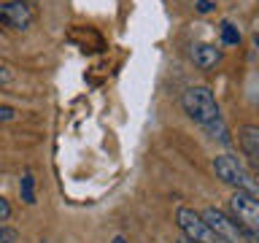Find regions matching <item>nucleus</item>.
I'll return each mask as SVG.
<instances>
[{"label": "nucleus", "instance_id": "nucleus-13", "mask_svg": "<svg viewBox=\"0 0 259 243\" xmlns=\"http://www.w3.org/2000/svg\"><path fill=\"white\" fill-rule=\"evenodd\" d=\"M16 116L14 108H8V105H0V122H11Z\"/></svg>", "mask_w": 259, "mask_h": 243}, {"label": "nucleus", "instance_id": "nucleus-14", "mask_svg": "<svg viewBox=\"0 0 259 243\" xmlns=\"http://www.w3.org/2000/svg\"><path fill=\"white\" fill-rule=\"evenodd\" d=\"M194 6H197V11H200V14H208L210 8H213V0H197Z\"/></svg>", "mask_w": 259, "mask_h": 243}, {"label": "nucleus", "instance_id": "nucleus-16", "mask_svg": "<svg viewBox=\"0 0 259 243\" xmlns=\"http://www.w3.org/2000/svg\"><path fill=\"white\" fill-rule=\"evenodd\" d=\"M176 243H194V240H189V238H184V235H181V238H178Z\"/></svg>", "mask_w": 259, "mask_h": 243}, {"label": "nucleus", "instance_id": "nucleus-7", "mask_svg": "<svg viewBox=\"0 0 259 243\" xmlns=\"http://www.w3.org/2000/svg\"><path fill=\"white\" fill-rule=\"evenodd\" d=\"M240 146H243V151H246V157L251 165H256V159H259V127L254 125H246V127H240Z\"/></svg>", "mask_w": 259, "mask_h": 243}, {"label": "nucleus", "instance_id": "nucleus-1", "mask_svg": "<svg viewBox=\"0 0 259 243\" xmlns=\"http://www.w3.org/2000/svg\"><path fill=\"white\" fill-rule=\"evenodd\" d=\"M181 105H184L186 116L194 119L197 125H208V122L222 116V113H219L216 97H213V92H210L208 87H189L181 95Z\"/></svg>", "mask_w": 259, "mask_h": 243}, {"label": "nucleus", "instance_id": "nucleus-5", "mask_svg": "<svg viewBox=\"0 0 259 243\" xmlns=\"http://www.w3.org/2000/svg\"><path fill=\"white\" fill-rule=\"evenodd\" d=\"M35 22V11L27 0H3L0 3V24L8 30H27L30 24Z\"/></svg>", "mask_w": 259, "mask_h": 243}, {"label": "nucleus", "instance_id": "nucleus-9", "mask_svg": "<svg viewBox=\"0 0 259 243\" xmlns=\"http://www.w3.org/2000/svg\"><path fill=\"white\" fill-rule=\"evenodd\" d=\"M202 127L210 133V138H216V141H222V143H230V133H227V125L222 122V116L208 122V125H202Z\"/></svg>", "mask_w": 259, "mask_h": 243}, {"label": "nucleus", "instance_id": "nucleus-17", "mask_svg": "<svg viewBox=\"0 0 259 243\" xmlns=\"http://www.w3.org/2000/svg\"><path fill=\"white\" fill-rule=\"evenodd\" d=\"M113 243H127V240L121 238V235H116V238H113Z\"/></svg>", "mask_w": 259, "mask_h": 243}, {"label": "nucleus", "instance_id": "nucleus-15", "mask_svg": "<svg viewBox=\"0 0 259 243\" xmlns=\"http://www.w3.org/2000/svg\"><path fill=\"white\" fill-rule=\"evenodd\" d=\"M8 78V73H6V68H3V65H0V81H6Z\"/></svg>", "mask_w": 259, "mask_h": 243}, {"label": "nucleus", "instance_id": "nucleus-8", "mask_svg": "<svg viewBox=\"0 0 259 243\" xmlns=\"http://www.w3.org/2000/svg\"><path fill=\"white\" fill-rule=\"evenodd\" d=\"M19 192H22V200L27 202V206H32V202H35V178H32L30 170L22 176V181H19Z\"/></svg>", "mask_w": 259, "mask_h": 243}, {"label": "nucleus", "instance_id": "nucleus-11", "mask_svg": "<svg viewBox=\"0 0 259 243\" xmlns=\"http://www.w3.org/2000/svg\"><path fill=\"white\" fill-rule=\"evenodd\" d=\"M19 240V232L8 224H0V243H16Z\"/></svg>", "mask_w": 259, "mask_h": 243}, {"label": "nucleus", "instance_id": "nucleus-12", "mask_svg": "<svg viewBox=\"0 0 259 243\" xmlns=\"http://www.w3.org/2000/svg\"><path fill=\"white\" fill-rule=\"evenodd\" d=\"M8 216H11V206H8L6 197H0V224H3Z\"/></svg>", "mask_w": 259, "mask_h": 243}, {"label": "nucleus", "instance_id": "nucleus-3", "mask_svg": "<svg viewBox=\"0 0 259 243\" xmlns=\"http://www.w3.org/2000/svg\"><path fill=\"white\" fill-rule=\"evenodd\" d=\"M176 224L184 232V238H189L194 243H224L210 227L202 222V216L192 208H178L176 211Z\"/></svg>", "mask_w": 259, "mask_h": 243}, {"label": "nucleus", "instance_id": "nucleus-2", "mask_svg": "<svg viewBox=\"0 0 259 243\" xmlns=\"http://www.w3.org/2000/svg\"><path fill=\"white\" fill-rule=\"evenodd\" d=\"M213 170H216V176L222 178L224 184L235 186L238 192L256 194V181H254V176H251V170L243 165L238 157L222 154V157H216V159H213Z\"/></svg>", "mask_w": 259, "mask_h": 243}, {"label": "nucleus", "instance_id": "nucleus-10", "mask_svg": "<svg viewBox=\"0 0 259 243\" xmlns=\"http://www.w3.org/2000/svg\"><path fill=\"white\" fill-rule=\"evenodd\" d=\"M222 40H224V46H238L240 44V32L232 22H222Z\"/></svg>", "mask_w": 259, "mask_h": 243}, {"label": "nucleus", "instance_id": "nucleus-4", "mask_svg": "<svg viewBox=\"0 0 259 243\" xmlns=\"http://www.w3.org/2000/svg\"><path fill=\"white\" fill-rule=\"evenodd\" d=\"M230 211H232V219L243 227V230L256 235V230H259V200H256V194L235 189V194L230 197Z\"/></svg>", "mask_w": 259, "mask_h": 243}, {"label": "nucleus", "instance_id": "nucleus-6", "mask_svg": "<svg viewBox=\"0 0 259 243\" xmlns=\"http://www.w3.org/2000/svg\"><path fill=\"white\" fill-rule=\"evenodd\" d=\"M192 57H194V65L202 70H210L222 62V52H219L213 44H197L192 49Z\"/></svg>", "mask_w": 259, "mask_h": 243}]
</instances>
